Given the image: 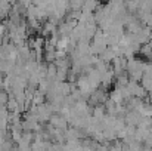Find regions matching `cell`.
<instances>
[{
	"instance_id": "obj_1",
	"label": "cell",
	"mask_w": 152,
	"mask_h": 151,
	"mask_svg": "<svg viewBox=\"0 0 152 151\" xmlns=\"http://www.w3.org/2000/svg\"><path fill=\"white\" fill-rule=\"evenodd\" d=\"M4 30H6V28H4V27H3V25L0 24V39L3 37V34H4Z\"/></svg>"
}]
</instances>
